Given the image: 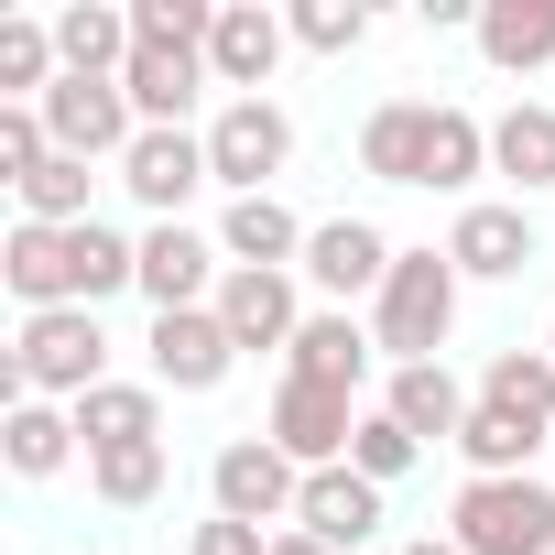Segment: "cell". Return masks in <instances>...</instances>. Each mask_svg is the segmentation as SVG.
I'll list each match as a JSON object with an SVG mask.
<instances>
[{"label": "cell", "mask_w": 555, "mask_h": 555, "mask_svg": "<svg viewBox=\"0 0 555 555\" xmlns=\"http://www.w3.org/2000/svg\"><path fill=\"white\" fill-rule=\"evenodd\" d=\"M261 436L284 447L295 468H349V436H360V392H338V382H272V414H261Z\"/></svg>", "instance_id": "7"}, {"label": "cell", "mask_w": 555, "mask_h": 555, "mask_svg": "<svg viewBox=\"0 0 555 555\" xmlns=\"http://www.w3.org/2000/svg\"><path fill=\"white\" fill-rule=\"evenodd\" d=\"M99 382H109V327H99V306L23 317V338H12V403H88Z\"/></svg>", "instance_id": "2"}, {"label": "cell", "mask_w": 555, "mask_h": 555, "mask_svg": "<svg viewBox=\"0 0 555 555\" xmlns=\"http://www.w3.org/2000/svg\"><path fill=\"white\" fill-rule=\"evenodd\" d=\"M88 185H99V175H88L77 153H55V164L23 185V218H34V229H88V218H99V207H88Z\"/></svg>", "instance_id": "31"}, {"label": "cell", "mask_w": 555, "mask_h": 555, "mask_svg": "<svg viewBox=\"0 0 555 555\" xmlns=\"http://www.w3.org/2000/svg\"><path fill=\"white\" fill-rule=\"evenodd\" d=\"M490 175H501L522 207L555 185V109H544V99H512V109L490 120Z\"/></svg>", "instance_id": "23"}, {"label": "cell", "mask_w": 555, "mask_h": 555, "mask_svg": "<svg viewBox=\"0 0 555 555\" xmlns=\"http://www.w3.org/2000/svg\"><path fill=\"white\" fill-rule=\"evenodd\" d=\"M295 23L272 12V0H218V34H207V77L229 99H272V66H284Z\"/></svg>", "instance_id": "11"}, {"label": "cell", "mask_w": 555, "mask_h": 555, "mask_svg": "<svg viewBox=\"0 0 555 555\" xmlns=\"http://www.w3.org/2000/svg\"><path fill=\"white\" fill-rule=\"evenodd\" d=\"M403 555H457V544H447V533H414V544H403Z\"/></svg>", "instance_id": "37"}, {"label": "cell", "mask_w": 555, "mask_h": 555, "mask_svg": "<svg viewBox=\"0 0 555 555\" xmlns=\"http://www.w3.org/2000/svg\"><path fill=\"white\" fill-rule=\"evenodd\" d=\"M34 109H44L55 153H77V164H109V175H120V153L142 142V109H131V88H120V77H55Z\"/></svg>", "instance_id": "5"}, {"label": "cell", "mask_w": 555, "mask_h": 555, "mask_svg": "<svg viewBox=\"0 0 555 555\" xmlns=\"http://www.w3.org/2000/svg\"><path fill=\"white\" fill-rule=\"evenodd\" d=\"M120 88H131L142 131H185V120H196V99H207L218 77H207V55H185V44H131Z\"/></svg>", "instance_id": "17"}, {"label": "cell", "mask_w": 555, "mask_h": 555, "mask_svg": "<svg viewBox=\"0 0 555 555\" xmlns=\"http://www.w3.org/2000/svg\"><path fill=\"white\" fill-rule=\"evenodd\" d=\"M207 501L229 512V522H261V533H284L295 522V501H306V468L272 447V436H229L218 457H207Z\"/></svg>", "instance_id": "6"}, {"label": "cell", "mask_w": 555, "mask_h": 555, "mask_svg": "<svg viewBox=\"0 0 555 555\" xmlns=\"http://www.w3.org/2000/svg\"><path fill=\"white\" fill-rule=\"evenodd\" d=\"M44 164H55V131H44V109H0V185L23 196Z\"/></svg>", "instance_id": "34"}, {"label": "cell", "mask_w": 555, "mask_h": 555, "mask_svg": "<svg viewBox=\"0 0 555 555\" xmlns=\"http://www.w3.org/2000/svg\"><path fill=\"white\" fill-rule=\"evenodd\" d=\"M120 185H131V207H142L153 229L185 218L196 185H218V175H207V131H142V142L120 153Z\"/></svg>", "instance_id": "12"}, {"label": "cell", "mask_w": 555, "mask_h": 555, "mask_svg": "<svg viewBox=\"0 0 555 555\" xmlns=\"http://www.w3.org/2000/svg\"><path fill=\"white\" fill-rule=\"evenodd\" d=\"M272 555H327V544H317V533H295V522H284V533H272Z\"/></svg>", "instance_id": "36"}, {"label": "cell", "mask_w": 555, "mask_h": 555, "mask_svg": "<svg viewBox=\"0 0 555 555\" xmlns=\"http://www.w3.org/2000/svg\"><path fill=\"white\" fill-rule=\"evenodd\" d=\"M479 403H501V414H522V425H544V436H555V360H544V349H490Z\"/></svg>", "instance_id": "29"}, {"label": "cell", "mask_w": 555, "mask_h": 555, "mask_svg": "<svg viewBox=\"0 0 555 555\" xmlns=\"http://www.w3.org/2000/svg\"><path fill=\"white\" fill-rule=\"evenodd\" d=\"M66 457H88L66 403H12V414H0V468H12V479H55Z\"/></svg>", "instance_id": "26"}, {"label": "cell", "mask_w": 555, "mask_h": 555, "mask_svg": "<svg viewBox=\"0 0 555 555\" xmlns=\"http://www.w3.org/2000/svg\"><path fill=\"white\" fill-rule=\"evenodd\" d=\"M295 533H317L327 555H382V479H360V468H306Z\"/></svg>", "instance_id": "15"}, {"label": "cell", "mask_w": 555, "mask_h": 555, "mask_svg": "<svg viewBox=\"0 0 555 555\" xmlns=\"http://www.w3.org/2000/svg\"><path fill=\"white\" fill-rule=\"evenodd\" d=\"M382 555H403V544H382Z\"/></svg>", "instance_id": "38"}, {"label": "cell", "mask_w": 555, "mask_h": 555, "mask_svg": "<svg viewBox=\"0 0 555 555\" xmlns=\"http://www.w3.org/2000/svg\"><path fill=\"white\" fill-rule=\"evenodd\" d=\"M306 240H317V229H306L284 196H229V207H218V250H229V272H295Z\"/></svg>", "instance_id": "18"}, {"label": "cell", "mask_w": 555, "mask_h": 555, "mask_svg": "<svg viewBox=\"0 0 555 555\" xmlns=\"http://www.w3.org/2000/svg\"><path fill=\"white\" fill-rule=\"evenodd\" d=\"M284 164H295L284 99H218V109H207V175H218L229 196H272Z\"/></svg>", "instance_id": "4"}, {"label": "cell", "mask_w": 555, "mask_h": 555, "mask_svg": "<svg viewBox=\"0 0 555 555\" xmlns=\"http://www.w3.org/2000/svg\"><path fill=\"white\" fill-rule=\"evenodd\" d=\"M55 55H66V77H120L131 66V0H66Z\"/></svg>", "instance_id": "25"}, {"label": "cell", "mask_w": 555, "mask_h": 555, "mask_svg": "<svg viewBox=\"0 0 555 555\" xmlns=\"http://www.w3.org/2000/svg\"><path fill=\"white\" fill-rule=\"evenodd\" d=\"M457 295H468V272H457L447 250H403L392 284L371 295V338H382V360H392V371L436 360V349L457 338Z\"/></svg>", "instance_id": "1"}, {"label": "cell", "mask_w": 555, "mask_h": 555, "mask_svg": "<svg viewBox=\"0 0 555 555\" xmlns=\"http://www.w3.org/2000/svg\"><path fill=\"white\" fill-rule=\"evenodd\" d=\"M447 261L468 272V284H522V272L544 261L533 207H522V196H468V207H457V229H447Z\"/></svg>", "instance_id": "10"}, {"label": "cell", "mask_w": 555, "mask_h": 555, "mask_svg": "<svg viewBox=\"0 0 555 555\" xmlns=\"http://www.w3.org/2000/svg\"><path fill=\"white\" fill-rule=\"evenodd\" d=\"M77 414V447L88 457H109V447H164V392L153 382H99L88 403H66Z\"/></svg>", "instance_id": "22"}, {"label": "cell", "mask_w": 555, "mask_h": 555, "mask_svg": "<svg viewBox=\"0 0 555 555\" xmlns=\"http://www.w3.org/2000/svg\"><path fill=\"white\" fill-rule=\"evenodd\" d=\"M392 261H403V240L382 229V218H317V240H306V284L327 295V306H371L382 284H392Z\"/></svg>", "instance_id": "8"}, {"label": "cell", "mask_w": 555, "mask_h": 555, "mask_svg": "<svg viewBox=\"0 0 555 555\" xmlns=\"http://www.w3.org/2000/svg\"><path fill=\"white\" fill-rule=\"evenodd\" d=\"M164 479H175V457H164V447H109V457H88V490H99L109 512H153V501H164Z\"/></svg>", "instance_id": "30"}, {"label": "cell", "mask_w": 555, "mask_h": 555, "mask_svg": "<svg viewBox=\"0 0 555 555\" xmlns=\"http://www.w3.org/2000/svg\"><path fill=\"white\" fill-rule=\"evenodd\" d=\"M468 403H479V392H457V371H447V360H414V371H392V382H382V414H392L414 447H457Z\"/></svg>", "instance_id": "20"}, {"label": "cell", "mask_w": 555, "mask_h": 555, "mask_svg": "<svg viewBox=\"0 0 555 555\" xmlns=\"http://www.w3.org/2000/svg\"><path fill=\"white\" fill-rule=\"evenodd\" d=\"M371 360H382V338H371V317H349V306H317V317H306V338L284 349V371H295V382H338V392H360V382H371Z\"/></svg>", "instance_id": "19"}, {"label": "cell", "mask_w": 555, "mask_h": 555, "mask_svg": "<svg viewBox=\"0 0 555 555\" xmlns=\"http://www.w3.org/2000/svg\"><path fill=\"white\" fill-rule=\"evenodd\" d=\"M425 142H436V99H382L360 120V175L371 185H425Z\"/></svg>", "instance_id": "21"}, {"label": "cell", "mask_w": 555, "mask_h": 555, "mask_svg": "<svg viewBox=\"0 0 555 555\" xmlns=\"http://www.w3.org/2000/svg\"><path fill=\"white\" fill-rule=\"evenodd\" d=\"M544 360H555V338H544Z\"/></svg>", "instance_id": "39"}, {"label": "cell", "mask_w": 555, "mask_h": 555, "mask_svg": "<svg viewBox=\"0 0 555 555\" xmlns=\"http://www.w3.org/2000/svg\"><path fill=\"white\" fill-rule=\"evenodd\" d=\"M218 284H229V250H218V229H185V218L142 229V306H153V317L218 306Z\"/></svg>", "instance_id": "9"}, {"label": "cell", "mask_w": 555, "mask_h": 555, "mask_svg": "<svg viewBox=\"0 0 555 555\" xmlns=\"http://www.w3.org/2000/svg\"><path fill=\"white\" fill-rule=\"evenodd\" d=\"M284 23H295L306 55H360V44H371V12H360V0H295Z\"/></svg>", "instance_id": "32"}, {"label": "cell", "mask_w": 555, "mask_h": 555, "mask_svg": "<svg viewBox=\"0 0 555 555\" xmlns=\"http://www.w3.org/2000/svg\"><path fill=\"white\" fill-rule=\"evenodd\" d=\"M185 555H272V533H261V522H229V512H207V522L185 533Z\"/></svg>", "instance_id": "35"}, {"label": "cell", "mask_w": 555, "mask_h": 555, "mask_svg": "<svg viewBox=\"0 0 555 555\" xmlns=\"http://www.w3.org/2000/svg\"><path fill=\"white\" fill-rule=\"evenodd\" d=\"M414 457H425V447H414V436H403V425H392V414H382V403H371V414H360V436H349V468H360V479H382V490H392V479H403V468H414Z\"/></svg>", "instance_id": "33"}, {"label": "cell", "mask_w": 555, "mask_h": 555, "mask_svg": "<svg viewBox=\"0 0 555 555\" xmlns=\"http://www.w3.org/2000/svg\"><path fill=\"white\" fill-rule=\"evenodd\" d=\"M0 284H12L23 317L77 306V229H34V218H12V240H0Z\"/></svg>", "instance_id": "16"}, {"label": "cell", "mask_w": 555, "mask_h": 555, "mask_svg": "<svg viewBox=\"0 0 555 555\" xmlns=\"http://www.w3.org/2000/svg\"><path fill=\"white\" fill-rule=\"evenodd\" d=\"M479 55H490V77H544L555 66V0H479Z\"/></svg>", "instance_id": "24"}, {"label": "cell", "mask_w": 555, "mask_h": 555, "mask_svg": "<svg viewBox=\"0 0 555 555\" xmlns=\"http://www.w3.org/2000/svg\"><path fill=\"white\" fill-rule=\"evenodd\" d=\"M306 272H229V284H218V327L240 338V360L250 349H295L306 338Z\"/></svg>", "instance_id": "13"}, {"label": "cell", "mask_w": 555, "mask_h": 555, "mask_svg": "<svg viewBox=\"0 0 555 555\" xmlns=\"http://www.w3.org/2000/svg\"><path fill=\"white\" fill-rule=\"evenodd\" d=\"M153 392H218L240 371V338L218 327V306H185V317H153Z\"/></svg>", "instance_id": "14"}, {"label": "cell", "mask_w": 555, "mask_h": 555, "mask_svg": "<svg viewBox=\"0 0 555 555\" xmlns=\"http://www.w3.org/2000/svg\"><path fill=\"white\" fill-rule=\"evenodd\" d=\"M457 457H468V479H533V457H544V425H522V414H501V403H468V425H457Z\"/></svg>", "instance_id": "27"}, {"label": "cell", "mask_w": 555, "mask_h": 555, "mask_svg": "<svg viewBox=\"0 0 555 555\" xmlns=\"http://www.w3.org/2000/svg\"><path fill=\"white\" fill-rule=\"evenodd\" d=\"M447 544L457 555H555V490L544 479H457Z\"/></svg>", "instance_id": "3"}, {"label": "cell", "mask_w": 555, "mask_h": 555, "mask_svg": "<svg viewBox=\"0 0 555 555\" xmlns=\"http://www.w3.org/2000/svg\"><path fill=\"white\" fill-rule=\"evenodd\" d=\"M490 175V120L479 109H447L436 99V142H425V196H468Z\"/></svg>", "instance_id": "28"}]
</instances>
